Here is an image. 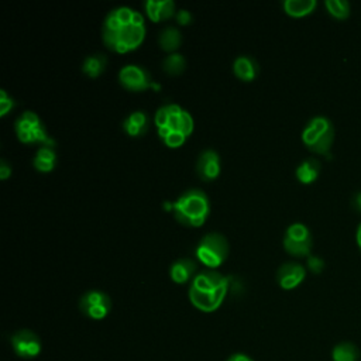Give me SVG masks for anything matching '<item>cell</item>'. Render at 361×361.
<instances>
[{
    "label": "cell",
    "instance_id": "obj_26",
    "mask_svg": "<svg viewBox=\"0 0 361 361\" xmlns=\"http://www.w3.org/2000/svg\"><path fill=\"white\" fill-rule=\"evenodd\" d=\"M188 137L185 136V134H183V133H178V132H169V134L163 140L168 147H171V148H176V147H180V145H183L184 143H185V140H187Z\"/></svg>",
    "mask_w": 361,
    "mask_h": 361
},
{
    "label": "cell",
    "instance_id": "obj_16",
    "mask_svg": "<svg viewBox=\"0 0 361 361\" xmlns=\"http://www.w3.org/2000/svg\"><path fill=\"white\" fill-rule=\"evenodd\" d=\"M145 10L148 17L153 21H161L169 19L175 12V3L172 0H148L145 2Z\"/></svg>",
    "mask_w": 361,
    "mask_h": 361
},
{
    "label": "cell",
    "instance_id": "obj_19",
    "mask_svg": "<svg viewBox=\"0 0 361 361\" xmlns=\"http://www.w3.org/2000/svg\"><path fill=\"white\" fill-rule=\"evenodd\" d=\"M316 0H285L284 10L292 17H304L316 9Z\"/></svg>",
    "mask_w": 361,
    "mask_h": 361
},
{
    "label": "cell",
    "instance_id": "obj_10",
    "mask_svg": "<svg viewBox=\"0 0 361 361\" xmlns=\"http://www.w3.org/2000/svg\"><path fill=\"white\" fill-rule=\"evenodd\" d=\"M120 83H122L126 89L134 90V92H140V90H145L149 86H156L149 78V74L143 70L138 65H126L122 68L118 74ZM157 87V86H156Z\"/></svg>",
    "mask_w": 361,
    "mask_h": 361
},
{
    "label": "cell",
    "instance_id": "obj_30",
    "mask_svg": "<svg viewBox=\"0 0 361 361\" xmlns=\"http://www.w3.org/2000/svg\"><path fill=\"white\" fill-rule=\"evenodd\" d=\"M176 21L180 24V25H187L192 21V14L188 12V10H179L176 12Z\"/></svg>",
    "mask_w": 361,
    "mask_h": 361
},
{
    "label": "cell",
    "instance_id": "obj_22",
    "mask_svg": "<svg viewBox=\"0 0 361 361\" xmlns=\"http://www.w3.org/2000/svg\"><path fill=\"white\" fill-rule=\"evenodd\" d=\"M158 43L163 50L168 52H174L180 47V43H183V36H180L178 28L167 27L161 32L158 37Z\"/></svg>",
    "mask_w": 361,
    "mask_h": 361
},
{
    "label": "cell",
    "instance_id": "obj_25",
    "mask_svg": "<svg viewBox=\"0 0 361 361\" xmlns=\"http://www.w3.org/2000/svg\"><path fill=\"white\" fill-rule=\"evenodd\" d=\"M324 6L329 14L338 20H346L350 16V3L347 0H326Z\"/></svg>",
    "mask_w": 361,
    "mask_h": 361
},
{
    "label": "cell",
    "instance_id": "obj_34",
    "mask_svg": "<svg viewBox=\"0 0 361 361\" xmlns=\"http://www.w3.org/2000/svg\"><path fill=\"white\" fill-rule=\"evenodd\" d=\"M355 240H357V245H358V247H360V250H361V223H360V226L357 227V233H355Z\"/></svg>",
    "mask_w": 361,
    "mask_h": 361
},
{
    "label": "cell",
    "instance_id": "obj_21",
    "mask_svg": "<svg viewBox=\"0 0 361 361\" xmlns=\"http://www.w3.org/2000/svg\"><path fill=\"white\" fill-rule=\"evenodd\" d=\"M360 355V349L351 342H340L332 350L333 361H358Z\"/></svg>",
    "mask_w": 361,
    "mask_h": 361
},
{
    "label": "cell",
    "instance_id": "obj_5",
    "mask_svg": "<svg viewBox=\"0 0 361 361\" xmlns=\"http://www.w3.org/2000/svg\"><path fill=\"white\" fill-rule=\"evenodd\" d=\"M229 254V243L223 234L209 233L196 247V257L209 268L220 267Z\"/></svg>",
    "mask_w": 361,
    "mask_h": 361
},
{
    "label": "cell",
    "instance_id": "obj_18",
    "mask_svg": "<svg viewBox=\"0 0 361 361\" xmlns=\"http://www.w3.org/2000/svg\"><path fill=\"white\" fill-rule=\"evenodd\" d=\"M123 127L126 133L132 137H141L148 130V117L144 112H133L125 120Z\"/></svg>",
    "mask_w": 361,
    "mask_h": 361
},
{
    "label": "cell",
    "instance_id": "obj_6",
    "mask_svg": "<svg viewBox=\"0 0 361 361\" xmlns=\"http://www.w3.org/2000/svg\"><path fill=\"white\" fill-rule=\"evenodd\" d=\"M16 133L23 143H41L54 147L55 141L47 134L40 117L34 112H24L16 122Z\"/></svg>",
    "mask_w": 361,
    "mask_h": 361
},
{
    "label": "cell",
    "instance_id": "obj_24",
    "mask_svg": "<svg viewBox=\"0 0 361 361\" xmlns=\"http://www.w3.org/2000/svg\"><path fill=\"white\" fill-rule=\"evenodd\" d=\"M163 68L164 71L168 74V75H179V74H183L187 68V61H185V58L184 55H180V54H171L168 55L165 59H164V63H163Z\"/></svg>",
    "mask_w": 361,
    "mask_h": 361
},
{
    "label": "cell",
    "instance_id": "obj_23",
    "mask_svg": "<svg viewBox=\"0 0 361 361\" xmlns=\"http://www.w3.org/2000/svg\"><path fill=\"white\" fill-rule=\"evenodd\" d=\"M106 65H107V59L105 55H101V54L90 55L85 59V63L82 65V71L90 78H98L105 71Z\"/></svg>",
    "mask_w": 361,
    "mask_h": 361
},
{
    "label": "cell",
    "instance_id": "obj_14",
    "mask_svg": "<svg viewBox=\"0 0 361 361\" xmlns=\"http://www.w3.org/2000/svg\"><path fill=\"white\" fill-rule=\"evenodd\" d=\"M196 269H198V265L194 260L191 258H180V260H176L172 265H171V269H169V274H171V278L174 282L176 284H185L191 280H194L196 276Z\"/></svg>",
    "mask_w": 361,
    "mask_h": 361
},
{
    "label": "cell",
    "instance_id": "obj_29",
    "mask_svg": "<svg viewBox=\"0 0 361 361\" xmlns=\"http://www.w3.org/2000/svg\"><path fill=\"white\" fill-rule=\"evenodd\" d=\"M308 268L313 274H320L324 269V261L318 256H308Z\"/></svg>",
    "mask_w": 361,
    "mask_h": 361
},
{
    "label": "cell",
    "instance_id": "obj_11",
    "mask_svg": "<svg viewBox=\"0 0 361 361\" xmlns=\"http://www.w3.org/2000/svg\"><path fill=\"white\" fill-rule=\"evenodd\" d=\"M305 277H307L305 267L298 262H285L280 267L277 273L278 285L287 291L298 288L304 282Z\"/></svg>",
    "mask_w": 361,
    "mask_h": 361
},
{
    "label": "cell",
    "instance_id": "obj_2",
    "mask_svg": "<svg viewBox=\"0 0 361 361\" xmlns=\"http://www.w3.org/2000/svg\"><path fill=\"white\" fill-rule=\"evenodd\" d=\"M171 209L180 225L199 227L207 219L210 205L205 192L200 189H191L180 195L171 205Z\"/></svg>",
    "mask_w": 361,
    "mask_h": 361
},
{
    "label": "cell",
    "instance_id": "obj_3",
    "mask_svg": "<svg viewBox=\"0 0 361 361\" xmlns=\"http://www.w3.org/2000/svg\"><path fill=\"white\" fill-rule=\"evenodd\" d=\"M302 141L311 152L330 158V149L335 143L333 123L324 116L313 117L302 132Z\"/></svg>",
    "mask_w": 361,
    "mask_h": 361
},
{
    "label": "cell",
    "instance_id": "obj_12",
    "mask_svg": "<svg viewBox=\"0 0 361 361\" xmlns=\"http://www.w3.org/2000/svg\"><path fill=\"white\" fill-rule=\"evenodd\" d=\"M196 172L200 179L210 183L219 176L220 174V157L215 149H205L200 153L196 163Z\"/></svg>",
    "mask_w": 361,
    "mask_h": 361
},
{
    "label": "cell",
    "instance_id": "obj_9",
    "mask_svg": "<svg viewBox=\"0 0 361 361\" xmlns=\"http://www.w3.org/2000/svg\"><path fill=\"white\" fill-rule=\"evenodd\" d=\"M12 349L14 354L23 360L37 358L43 351L41 339L33 330L21 329L12 336Z\"/></svg>",
    "mask_w": 361,
    "mask_h": 361
},
{
    "label": "cell",
    "instance_id": "obj_13",
    "mask_svg": "<svg viewBox=\"0 0 361 361\" xmlns=\"http://www.w3.org/2000/svg\"><path fill=\"white\" fill-rule=\"evenodd\" d=\"M169 132L183 133L187 137L194 132L192 116L178 105H169V117L165 126Z\"/></svg>",
    "mask_w": 361,
    "mask_h": 361
},
{
    "label": "cell",
    "instance_id": "obj_28",
    "mask_svg": "<svg viewBox=\"0 0 361 361\" xmlns=\"http://www.w3.org/2000/svg\"><path fill=\"white\" fill-rule=\"evenodd\" d=\"M168 117H169V105L168 106H163L157 110L156 113V126L157 129L165 127L167 122H168Z\"/></svg>",
    "mask_w": 361,
    "mask_h": 361
},
{
    "label": "cell",
    "instance_id": "obj_33",
    "mask_svg": "<svg viewBox=\"0 0 361 361\" xmlns=\"http://www.w3.org/2000/svg\"><path fill=\"white\" fill-rule=\"evenodd\" d=\"M351 203H353V207L357 210V212L361 214V191H358L353 195Z\"/></svg>",
    "mask_w": 361,
    "mask_h": 361
},
{
    "label": "cell",
    "instance_id": "obj_32",
    "mask_svg": "<svg viewBox=\"0 0 361 361\" xmlns=\"http://www.w3.org/2000/svg\"><path fill=\"white\" fill-rule=\"evenodd\" d=\"M226 361H254V360L246 353H234Z\"/></svg>",
    "mask_w": 361,
    "mask_h": 361
},
{
    "label": "cell",
    "instance_id": "obj_8",
    "mask_svg": "<svg viewBox=\"0 0 361 361\" xmlns=\"http://www.w3.org/2000/svg\"><path fill=\"white\" fill-rule=\"evenodd\" d=\"M79 311L89 319L102 320L112 311V299L102 291H87L79 299Z\"/></svg>",
    "mask_w": 361,
    "mask_h": 361
},
{
    "label": "cell",
    "instance_id": "obj_15",
    "mask_svg": "<svg viewBox=\"0 0 361 361\" xmlns=\"http://www.w3.org/2000/svg\"><path fill=\"white\" fill-rule=\"evenodd\" d=\"M233 71L238 79L250 82V81H254L257 75L260 74V65L253 56L242 55L234 59Z\"/></svg>",
    "mask_w": 361,
    "mask_h": 361
},
{
    "label": "cell",
    "instance_id": "obj_1",
    "mask_svg": "<svg viewBox=\"0 0 361 361\" xmlns=\"http://www.w3.org/2000/svg\"><path fill=\"white\" fill-rule=\"evenodd\" d=\"M230 281L218 271L206 269L196 274L189 287V300L191 304L200 312L212 313L218 311L226 295L229 292Z\"/></svg>",
    "mask_w": 361,
    "mask_h": 361
},
{
    "label": "cell",
    "instance_id": "obj_17",
    "mask_svg": "<svg viewBox=\"0 0 361 361\" xmlns=\"http://www.w3.org/2000/svg\"><path fill=\"white\" fill-rule=\"evenodd\" d=\"M322 171V164L316 158H308L299 164L296 168V178L299 179V183H302L305 185L313 184L315 180L319 178Z\"/></svg>",
    "mask_w": 361,
    "mask_h": 361
},
{
    "label": "cell",
    "instance_id": "obj_20",
    "mask_svg": "<svg viewBox=\"0 0 361 361\" xmlns=\"http://www.w3.org/2000/svg\"><path fill=\"white\" fill-rule=\"evenodd\" d=\"M33 164L40 172H51L56 164V154L54 147L43 145L37 152Z\"/></svg>",
    "mask_w": 361,
    "mask_h": 361
},
{
    "label": "cell",
    "instance_id": "obj_4",
    "mask_svg": "<svg viewBox=\"0 0 361 361\" xmlns=\"http://www.w3.org/2000/svg\"><path fill=\"white\" fill-rule=\"evenodd\" d=\"M103 41L105 44L117 52H129L137 48L145 36V27L144 24H132L120 27L117 32H106L103 30Z\"/></svg>",
    "mask_w": 361,
    "mask_h": 361
},
{
    "label": "cell",
    "instance_id": "obj_31",
    "mask_svg": "<svg viewBox=\"0 0 361 361\" xmlns=\"http://www.w3.org/2000/svg\"><path fill=\"white\" fill-rule=\"evenodd\" d=\"M10 175H12V167L8 164L6 160H2V161H0V178L5 180Z\"/></svg>",
    "mask_w": 361,
    "mask_h": 361
},
{
    "label": "cell",
    "instance_id": "obj_7",
    "mask_svg": "<svg viewBox=\"0 0 361 361\" xmlns=\"http://www.w3.org/2000/svg\"><path fill=\"white\" fill-rule=\"evenodd\" d=\"M285 250L295 257H305L312 250V234L304 223H292L284 236Z\"/></svg>",
    "mask_w": 361,
    "mask_h": 361
},
{
    "label": "cell",
    "instance_id": "obj_27",
    "mask_svg": "<svg viewBox=\"0 0 361 361\" xmlns=\"http://www.w3.org/2000/svg\"><path fill=\"white\" fill-rule=\"evenodd\" d=\"M14 106V102L12 98L8 96L6 90H0V114L2 116H6L9 113L10 109H13Z\"/></svg>",
    "mask_w": 361,
    "mask_h": 361
}]
</instances>
